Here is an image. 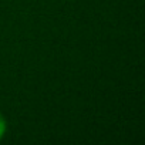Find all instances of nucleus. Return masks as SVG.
I'll return each mask as SVG.
<instances>
[{"label":"nucleus","instance_id":"obj_1","mask_svg":"<svg viewBox=\"0 0 145 145\" xmlns=\"http://www.w3.org/2000/svg\"><path fill=\"white\" fill-rule=\"evenodd\" d=\"M6 129H7V124H6V120L5 117L0 114V141H2V138L5 137L6 134Z\"/></svg>","mask_w":145,"mask_h":145}]
</instances>
